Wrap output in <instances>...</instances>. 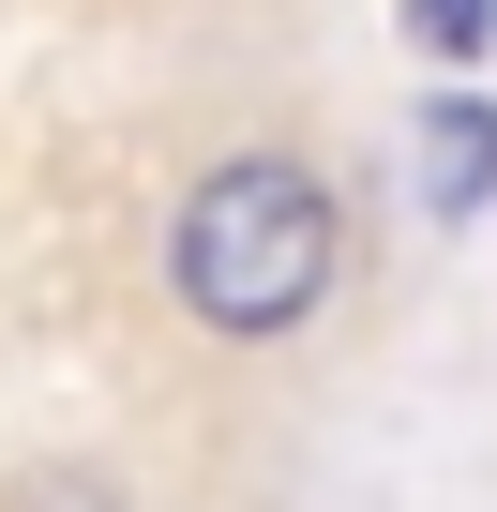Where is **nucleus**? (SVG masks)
Masks as SVG:
<instances>
[{
    "mask_svg": "<svg viewBox=\"0 0 497 512\" xmlns=\"http://www.w3.org/2000/svg\"><path fill=\"white\" fill-rule=\"evenodd\" d=\"M332 272H347V211H332V181L287 166V151H226V166L181 196V226H166V287H181V317L226 332V347L302 332V317L332 302Z\"/></svg>",
    "mask_w": 497,
    "mask_h": 512,
    "instance_id": "nucleus-1",
    "label": "nucleus"
},
{
    "mask_svg": "<svg viewBox=\"0 0 497 512\" xmlns=\"http://www.w3.org/2000/svg\"><path fill=\"white\" fill-rule=\"evenodd\" d=\"M482 196H497V91H437L422 106V211L467 226Z\"/></svg>",
    "mask_w": 497,
    "mask_h": 512,
    "instance_id": "nucleus-2",
    "label": "nucleus"
},
{
    "mask_svg": "<svg viewBox=\"0 0 497 512\" xmlns=\"http://www.w3.org/2000/svg\"><path fill=\"white\" fill-rule=\"evenodd\" d=\"M407 46L422 61H482L497 46V0H407Z\"/></svg>",
    "mask_w": 497,
    "mask_h": 512,
    "instance_id": "nucleus-3",
    "label": "nucleus"
},
{
    "mask_svg": "<svg viewBox=\"0 0 497 512\" xmlns=\"http://www.w3.org/2000/svg\"><path fill=\"white\" fill-rule=\"evenodd\" d=\"M0 512H106V497H91V482H16Z\"/></svg>",
    "mask_w": 497,
    "mask_h": 512,
    "instance_id": "nucleus-4",
    "label": "nucleus"
}]
</instances>
